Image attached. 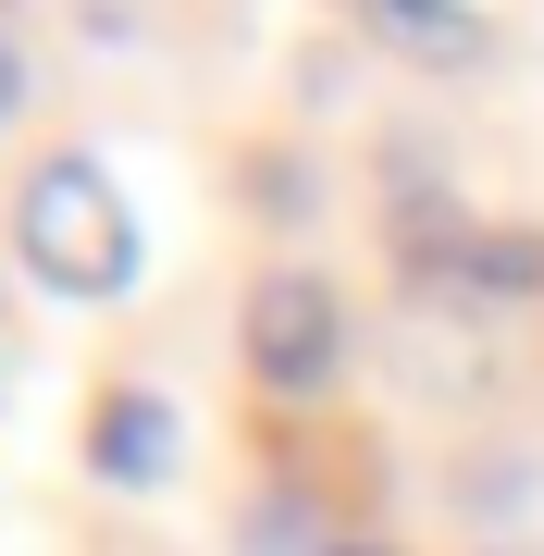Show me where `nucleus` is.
Here are the masks:
<instances>
[{
  "instance_id": "1",
  "label": "nucleus",
  "mask_w": 544,
  "mask_h": 556,
  "mask_svg": "<svg viewBox=\"0 0 544 556\" xmlns=\"http://www.w3.org/2000/svg\"><path fill=\"white\" fill-rule=\"evenodd\" d=\"M13 260L50 298H75V309L124 298V285H137V211H124V186L87 149H50L38 174L13 186Z\"/></svg>"
},
{
  "instance_id": "2",
  "label": "nucleus",
  "mask_w": 544,
  "mask_h": 556,
  "mask_svg": "<svg viewBox=\"0 0 544 556\" xmlns=\"http://www.w3.org/2000/svg\"><path fill=\"white\" fill-rule=\"evenodd\" d=\"M346 371V309L322 273H261L248 285V383L261 396H322V383Z\"/></svg>"
},
{
  "instance_id": "3",
  "label": "nucleus",
  "mask_w": 544,
  "mask_h": 556,
  "mask_svg": "<svg viewBox=\"0 0 544 556\" xmlns=\"http://www.w3.org/2000/svg\"><path fill=\"white\" fill-rule=\"evenodd\" d=\"M174 457H186V408L162 383H112V396L87 408V470L100 482H162Z\"/></svg>"
},
{
  "instance_id": "4",
  "label": "nucleus",
  "mask_w": 544,
  "mask_h": 556,
  "mask_svg": "<svg viewBox=\"0 0 544 556\" xmlns=\"http://www.w3.org/2000/svg\"><path fill=\"white\" fill-rule=\"evenodd\" d=\"M371 50H408V62H433V75H458V62H483V13H458V0H383L371 13Z\"/></svg>"
},
{
  "instance_id": "5",
  "label": "nucleus",
  "mask_w": 544,
  "mask_h": 556,
  "mask_svg": "<svg viewBox=\"0 0 544 556\" xmlns=\"http://www.w3.org/2000/svg\"><path fill=\"white\" fill-rule=\"evenodd\" d=\"M532 495H544L532 457H470V470H458V519H470V532H520Z\"/></svg>"
},
{
  "instance_id": "6",
  "label": "nucleus",
  "mask_w": 544,
  "mask_h": 556,
  "mask_svg": "<svg viewBox=\"0 0 544 556\" xmlns=\"http://www.w3.org/2000/svg\"><path fill=\"white\" fill-rule=\"evenodd\" d=\"M248 556H334L322 519H309V495H261L248 507Z\"/></svg>"
},
{
  "instance_id": "7",
  "label": "nucleus",
  "mask_w": 544,
  "mask_h": 556,
  "mask_svg": "<svg viewBox=\"0 0 544 556\" xmlns=\"http://www.w3.org/2000/svg\"><path fill=\"white\" fill-rule=\"evenodd\" d=\"M25 383V321H13V285H0V396Z\"/></svg>"
},
{
  "instance_id": "8",
  "label": "nucleus",
  "mask_w": 544,
  "mask_h": 556,
  "mask_svg": "<svg viewBox=\"0 0 544 556\" xmlns=\"http://www.w3.org/2000/svg\"><path fill=\"white\" fill-rule=\"evenodd\" d=\"M13 112H25V50L0 38V124H13Z\"/></svg>"
},
{
  "instance_id": "9",
  "label": "nucleus",
  "mask_w": 544,
  "mask_h": 556,
  "mask_svg": "<svg viewBox=\"0 0 544 556\" xmlns=\"http://www.w3.org/2000/svg\"><path fill=\"white\" fill-rule=\"evenodd\" d=\"M334 556H396V544H334Z\"/></svg>"
}]
</instances>
